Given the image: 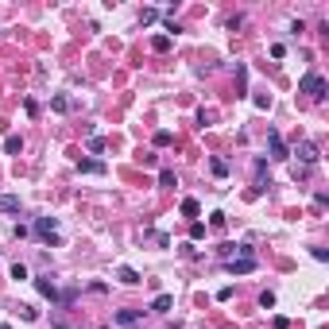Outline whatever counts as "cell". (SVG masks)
<instances>
[{
    "label": "cell",
    "instance_id": "21",
    "mask_svg": "<svg viewBox=\"0 0 329 329\" xmlns=\"http://www.w3.org/2000/svg\"><path fill=\"white\" fill-rule=\"evenodd\" d=\"M213 174H217V178H224V174H228V166H224L221 159H213Z\"/></svg>",
    "mask_w": 329,
    "mask_h": 329
},
{
    "label": "cell",
    "instance_id": "9",
    "mask_svg": "<svg viewBox=\"0 0 329 329\" xmlns=\"http://www.w3.org/2000/svg\"><path fill=\"white\" fill-rule=\"evenodd\" d=\"M78 170L82 174H105V163L101 159H78Z\"/></svg>",
    "mask_w": 329,
    "mask_h": 329
},
{
    "label": "cell",
    "instance_id": "19",
    "mask_svg": "<svg viewBox=\"0 0 329 329\" xmlns=\"http://www.w3.org/2000/svg\"><path fill=\"white\" fill-rule=\"evenodd\" d=\"M190 236H194V240H202V236H206V224H202V221H194V224H190Z\"/></svg>",
    "mask_w": 329,
    "mask_h": 329
},
{
    "label": "cell",
    "instance_id": "17",
    "mask_svg": "<svg viewBox=\"0 0 329 329\" xmlns=\"http://www.w3.org/2000/svg\"><path fill=\"white\" fill-rule=\"evenodd\" d=\"M174 182H178V178H174V170H159V186H166V190H170Z\"/></svg>",
    "mask_w": 329,
    "mask_h": 329
},
{
    "label": "cell",
    "instance_id": "11",
    "mask_svg": "<svg viewBox=\"0 0 329 329\" xmlns=\"http://www.w3.org/2000/svg\"><path fill=\"white\" fill-rule=\"evenodd\" d=\"M116 279H120L124 286H140V275H136L132 268H120V271H116Z\"/></svg>",
    "mask_w": 329,
    "mask_h": 329
},
{
    "label": "cell",
    "instance_id": "13",
    "mask_svg": "<svg viewBox=\"0 0 329 329\" xmlns=\"http://www.w3.org/2000/svg\"><path fill=\"white\" fill-rule=\"evenodd\" d=\"M151 50L166 54V50H170V35H155V39H151Z\"/></svg>",
    "mask_w": 329,
    "mask_h": 329
},
{
    "label": "cell",
    "instance_id": "23",
    "mask_svg": "<svg viewBox=\"0 0 329 329\" xmlns=\"http://www.w3.org/2000/svg\"><path fill=\"white\" fill-rule=\"evenodd\" d=\"M50 329H66V326H58V322H54V326H50Z\"/></svg>",
    "mask_w": 329,
    "mask_h": 329
},
{
    "label": "cell",
    "instance_id": "20",
    "mask_svg": "<svg viewBox=\"0 0 329 329\" xmlns=\"http://www.w3.org/2000/svg\"><path fill=\"white\" fill-rule=\"evenodd\" d=\"M260 306H264V310H271V306H275V294H271V290H264V294H260Z\"/></svg>",
    "mask_w": 329,
    "mask_h": 329
},
{
    "label": "cell",
    "instance_id": "22",
    "mask_svg": "<svg viewBox=\"0 0 329 329\" xmlns=\"http://www.w3.org/2000/svg\"><path fill=\"white\" fill-rule=\"evenodd\" d=\"M90 151H105V140H101V136H90Z\"/></svg>",
    "mask_w": 329,
    "mask_h": 329
},
{
    "label": "cell",
    "instance_id": "8",
    "mask_svg": "<svg viewBox=\"0 0 329 329\" xmlns=\"http://www.w3.org/2000/svg\"><path fill=\"white\" fill-rule=\"evenodd\" d=\"M170 306H174V294H155V302H151V314H170Z\"/></svg>",
    "mask_w": 329,
    "mask_h": 329
},
{
    "label": "cell",
    "instance_id": "24",
    "mask_svg": "<svg viewBox=\"0 0 329 329\" xmlns=\"http://www.w3.org/2000/svg\"><path fill=\"white\" fill-rule=\"evenodd\" d=\"M0 329H12V326H0Z\"/></svg>",
    "mask_w": 329,
    "mask_h": 329
},
{
    "label": "cell",
    "instance_id": "14",
    "mask_svg": "<svg viewBox=\"0 0 329 329\" xmlns=\"http://www.w3.org/2000/svg\"><path fill=\"white\" fill-rule=\"evenodd\" d=\"M4 151H8V155H20V151H24V140H20V136H8V140H4Z\"/></svg>",
    "mask_w": 329,
    "mask_h": 329
},
{
    "label": "cell",
    "instance_id": "10",
    "mask_svg": "<svg viewBox=\"0 0 329 329\" xmlns=\"http://www.w3.org/2000/svg\"><path fill=\"white\" fill-rule=\"evenodd\" d=\"M182 217H198V213H202V206H198V198H182Z\"/></svg>",
    "mask_w": 329,
    "mask_h": 329
},
{
    "label": "cell",
    "instance_id": "2",
    "mask_svg": "<svg viewBox=\"0 0 329 329\" xmlns=\"http://www.w3.org/2000/svg\"><path fill=\"white\" fill-rule=\"evenodd\" d=\"M35 236L43 240V244H58V221L54 217H39L35 221Z\"/></svg>",
    "mask_w": 329,
    "mask_h": 329
},
{
    "label": "cell",
    "instance_id": "3",
    "mask_svg": "<svg viewBox=\"0 0 329 329\" xmlns=\"http://www.w3.org/2000/svg\"><path fill=\"white\" fill-rule=\"evenodd\" d=\"M144 314H148V310H116V314H112V326L116 329H136L144 322Z\"/></svg>",
    "mask_w": 329,
    "mask_h": 329
},
{
    "label": "cell",
    "instance_id": "1",
    "mask_svg": "<svg viewBox=\"0 0 329 329\" xmlns=\"http://www.w3.org/2000/svg\"><path fill=\"white\" fill-rule=\"evenodd\" d=\"M326 90H329V86H326V78H322V74H314V70H310V74H306V78L298 82V93L314 97V101H322V97H326Z\"/></svg>",
    "mask_w": 329,
    "mask_h": 329
},
{
    "label": "cell",
    "instance_id": "6",
    "mask_svg": "<svg viewBox=\"0 0 329 329\" xmlns=\"http://www.w3.org/2000/svg\"><path fill=\"white\" fill-rule=\"evenodd\" d=\"M268 148H271V159H290V151H286L279 132H268Z\"/></svg>",
    "mask_w": 329,
    "mask_h": 329
},
{
    "label": "cell",
    "instance_id": "15",
    "mask_svg": "<svg viewBox=\"0 0 329 329\" xmlns=\"http://www.w3.org/2000/svg\"><path fill=\"white\" fill-rule=\"evenodd\" d=\"M50 108H54V112H70V108H74V101H70V97H54V101H50Z\"/></svg>",
    "mask_w": 329,
    "mask_h": 329
},
{
    "label": "cell",
    "instance_id": "5",
    "mask_svg": "<svg viewBox=\"0 0 329 329\" xmlns=\"http://www.w3.org/2000/svg\"><path fill=\"white\" fill-rule=\"evenodd\" d=\"M294 155H298V159H302L306 166H314L318 159H322V151H318V144H310V140H302L298 148H294Z\"/></svg>",
    "mask_w": 329,
    "mask_h": 329
},
{
    "label": "cell",
    "instance_id": "18",
    "mask_svg": "<svg viewBox=\"0 0 329 329\" xmlns=\"http://www.w3.org/2000/svg\"><path fill=\"white\" fill-rule=\"evenodd\" d=\"M155 20H159V12H155V8H144V12H140V24H155Z\"/></svg>",
    "mask_w": 329,
    "mask_h": 329
},
{
    "label": "cell",
    "instance_id": "16",
    "mask_svg": "<svg viewBox=\"0 0 329 329\" xmlns=\"http://www.w3.org/2000/svg\"><path fill=\"white\" fill-rule=\"evenodd\" d=\"M170 144H174L170 132H155V148H170Z\"/></svg>",
    "mask_w": 329,
    "mask_h": 329
},
{
    "label": "cell",
    "instance_id": "4",
    "mask_svg": "<svg viewBox=\"0 0 329 329\" xmlns=\"http://www.w3.org/2000/svg\"><path fill=\"white\" fill-rule=\"evenodd\" d=\"M224 271H228V275H248V271H256V256H236V260H224Z\"/></svg>",
    "mask_w": 329,
    "mask_h": 329
},
{
    "label": "cell",
    "instance_id": "7",
    "mask_svg": "<svg viewBox=\"0 0 329 329\" xmlns=\"http://www.w3.org/2000/svg\"><path fill=\"white\" fill-rule=\"evenodd\" d=\"M35 290H39V294H43V298H50V302H62L58 286L50 283V279H46V275H39V279H35Z\"/></svg>",
    "mask_w": 329,
    "mask_h": 329
},
{
    "label": "cell",
    "instance_id": "12",
    "mask_svg": "<svg viewBox=\"0 0 329 329\" xmlns=\"http://www.w3.org/2000/svg\"><path fill=\"white\" fill-rule=\"evenodd\" d=\"M0 213H20V198L4 194V198H0Z\"/></svg>",
    "mask_w": 329,
    "mask_h": 329
}]
</instances>
